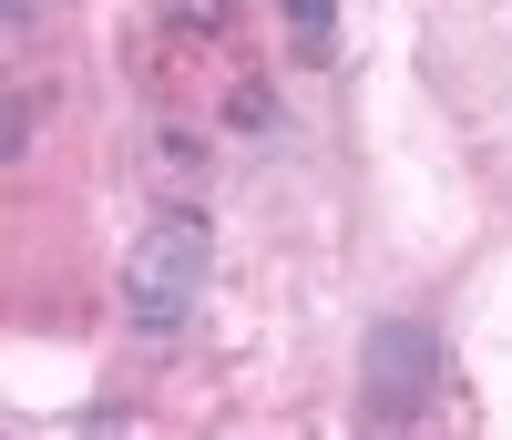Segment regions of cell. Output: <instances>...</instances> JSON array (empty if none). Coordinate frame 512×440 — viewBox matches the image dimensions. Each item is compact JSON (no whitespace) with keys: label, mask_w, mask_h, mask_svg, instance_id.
Listing matches in <instances>:
<instances>
[{"label":"cell","mask_w":512,"mask_h":440,"mask_svg":"<svg viewBox=\"0 0 512 440\" xmlns=\"http://www.w3.org/2000/svg\"><path fill=\"white\" fill-rule=\"evenodd\" d=\"M431 379H441V338L431 318H379L369 328V359H359V389H369V430H410L420 400H431Z\"/></svg>","instance_id":"obj_2"},{"label":"cell","mask_w":512,"mask_h":440,"mask_svg":"<svg viewBox=\"0 0 512 440\" xmlns=\"http://www.w3.org/2000/svg\"><path fill=\"white\" fill-rule=\"evenodd\" d=\"M154 21H164V31H195V41H205V31H226V0H164Z\"/></svg>","instance_id":"obj_4"},{"label":"cell","mask_w":512,"mask_h":440,"mask_svg":"<svg viewBox=\"0 0 512 440\" xmlns=\"http://www.w3.org/2000/svg\"><path fill=\"white\" fill-rule=\"evenodd\" d=\"M31 11H41V0H11V21H31Z\"/></svg>","instance_id":"obj_5"},{"label":"cell","mask_w":512,"mask_h":440,"mask_svg":"<svg viewBox=\"0 0 512 440\" xmlns=\"http://www.w3.org/2000/svg\"><path fill=\"white\" fill-rule=\"evenodd\" d=\"M205 267H216V226L195 205H164L134 236V256H123V318L144 338H175L195 318V297H205Z\"/></svg>","instance_id":"obj_1"},{"label":"cell","mask_w":512,"mask_h":440,"mask_svg":"<svg viewBox=\"0 0 512 440\" xmlns=\"http://www.w3.org/2000/svg\"><path fill=\"white\" fill-rule=\"evenodd\" d=\"M287 11V31H297V52L308 62H328V31H338V0H277Z\"/></svg>","instance_id":"obj_3"}]
</instances>
